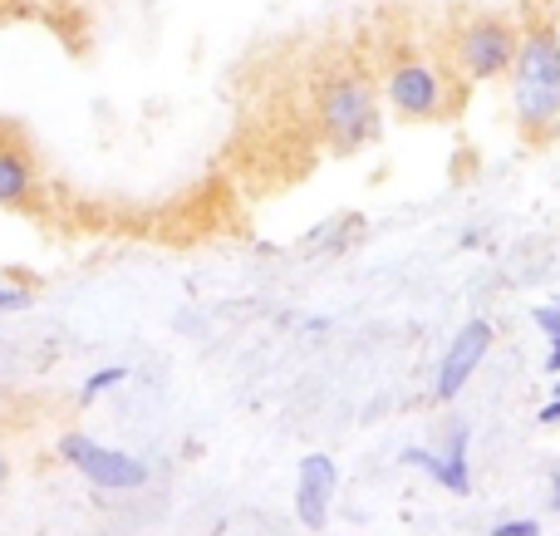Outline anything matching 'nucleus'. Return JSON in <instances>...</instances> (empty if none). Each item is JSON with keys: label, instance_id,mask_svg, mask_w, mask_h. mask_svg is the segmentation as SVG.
<instances>
[{"label": "nucleus", "instance_id": "f257e3e1", "mask_svg": "<svg viewBox=\"0 0 560 536\" xmlns=\"http://www.w3.org/2000/svg\"><path fill=\"white\" fill-rule=\"evenodd\" d=\"M512 118L526 138H546L560 128V20L526 15L516 35V59L506 74Z\"/></svg>", "mask_w": 560, "mask_h": 536}, {"label": "nucleus", "instance_id": "f03ea898", "mask_svg": "<svg viewBox=\"0 0 560 536\" xmlns=\"http://www.w3.org/2000/svg\"><path fill=\"white\" fill-rule=\"evenodd\" d=\"M384 94L364 65H335L315 84V128L335 153H359L384 138Z\"/></svg>", "mask_w": 560, "mask_h": 536}, {"label": "nucleus", "instance_id": "7ed1b4c3", "mask_svg": "<svg viewBox=\"0 0 560 536\" xmlns=\"http://www.w3.org/2000/svg\"><path fill=\"white\" fill-rule=\"evenodd\" d=\"M457 84L463 79L447 69V59H433L428 49H394L378 69V94L384 108L404 124H433L447 118L457 104Z\"/></svg>", "mask_w": 560, "mask_h": 536}, {"label": "nucleus", "instance_id": "20e7f679", "mask_svg": "<svg viewBox=\"0 0 560 536\" xmlns=\"http://www.w3.org/2000/svg\"><path fill=\"white\" fill-rule=\"evenodd\" d=\"M516 35H522V25L506 15H467L447 35L443 59L463 84H497V79L512 74Z\"/></svg>", "mask_w": 560, "mask_h": 536}, {"label": "nucleus", "instance_id": "39448f33", "mask_svg": "<svg viewBox=\"0 0 560 536\" xmlns=\"http://www.w3.org/2000/svg\"><path fill=\"white\" fill-rule=\"evenodd\" d=\"M59 458L89 482V488L108 492V498H128V492L148 488V463L128 448H108V443L89 439V433H65L59 439Z\"/></svg>", "mask_w": 560, "mask_h": 536}, {"label": "nucleus", "instance_id": "423d86ee", "mask_svg": "<svg viewBox=\"0 0 560 536\" xmlns=\"http://www.w3.org/2000/svg\"><path fill=\"white\" fill-rule=\"evenodd\" d=\"M492 321H467L463 330L453 335V345H447V354L438 360V374H433V399L438 404H453L457 394L472 384V374L482 370V360L492 354Z\"/></svg>", "mask_w": 560, "mask_h": 536}, {"label": "nucleus", "instance_id": "0eeeda50", "mask_svg": "<svg viewBox=\"0 0 560 536\" xmlns=\"http://www.w3.org/2000/svg\"><path fill=\"white\" fill-rule=\"evenodd\" d=\"M339 492V468L329 453H305L295 463V517L305 532H325L329 527V508Z\"/></svg>", "mask_w": 560, "mask_h": 536}, {"label": "nucleus", "instance_id": "6e6552de", "mask_svg": "<svg viewBox=\"0 0 560 536\" xmlns=\"http://www.w3.org/2000/svg\"><path fill=\"white\" fill-rule=\"evenodd\" d=\"M39 193V167L35 153L25 148V138L0 128V207L15 212V207H30Z\"/></svg>", "mask_w": 560, "mask_h": 536}, {"label": "nucleus", "instance_id": "1a4fd4ad", "mask_svg": "<svg viewBox=\"0 0 560 536\" xmlns=\"http://www.w3.org/2000/svg\"><path fill=\"white\" fill-rule=\"evenodd\" d=\"M398 463L423 473L428 482H438V488L453 492V498H467V492H472V458H453L447 448H404Z\"/></svg>", "mask_w": 560, "mask_h": 536}, {"label": "nucleus", "instance_id": "9d476101", "mask_svg": "<svg viewBox=\"0 0 560 536\" xmlns=\"http://www.w3.org/2000/svg\"><path fill=\"white\" fill-rule=\"evenodd\" d=\"M118 384H128V364H98V370L84 380L79 399H84V404H98L108 389H118Z\"/></svg>", "mask_w": 560, "mask_h": 536}, {"label": "nucleus", "instance_id": "9b49d317", "mask_svg": "<svg viewBox=\"0 0 560 536\" xmlns=\"http://www.w3.org/2000/svg\"><path fill=\"white\" fill-rule=\"evenodd\" d=\"M35 305V291L20 281H0V311H30Z\"/></svg>", "mask_w": 560, "mask_h": 536}, {"label": "nucleus", "instance_id": "f8f14e48", "mask_svg": "<svg viewBox=\"0 0 560 536\" xmlns=\"http://www.w3.org/2000/svg\"><path fill=\"white\" fill-rule=\"evenodd\" d=\"M487 536H541V522L536 517H512V522H497Z\"/></svg>", "mask_w": 560, "mask_h": 536}, {"label": "nucleus", "instance_id": "ddd939ff", "mask_svg": "<svg viewBox=\"0 0 560 536\" xmlns=\"http://www.w3.org/2000/svg\"><path fill=\"white\" fill-rule=\"evenodd\" d=\"M532 321H536V330H541L546 340H556V335H560V301L556 305H536Z\"/></svg>", "mask_w": 560, "mask_h": 536}, {"label": "nucleus", "instance_id": "4468645a", "mask_svg": "<svg viewBox=\"0 0 560 536\" xmlns=\"http://www.w3.org/2000/svg\"><path fill=\"white\" fill-rule=\"evenodd\" d=\"M536 423H541V429H560V394H556V399H546V404H541Z\"/></svg>", "mask_w": 560, "mask_h": 536}, {"label": "nucleus", "instance_id": "2eb2a0df", "mask_svg": "<svg viewBox=\"0 0 560 536\" xmlns=\"http://www.w3.org/2000/svg\"><path fill=\"white\" fill-rule=\"evenodd\" d=\"M541 370H546V374H560V335L551 340V354H546V364H541Z\"/></svg>", "mask_w": 560, "mask_h": 536}, {"label": "nucleus", "instance_id": "dca6fc26", "mask_svg": "<svg viewBox=\"0 0 560 536\" xmlns=\"http://www.w3.org/2000/svg\"><path fill=\"white\" fill-rule=\"evenodd\" d=\"M546 508H551V512H560V468L551 473V492H546Z\"/></svg>", "mask_w": 560, "mask_h": 536}, {"label": "nucleus", "instance_id": "f3484780", "mask_svg": "<svg viewBox=\"0 0 560 536\" xmlns=\"http://www.w3.org/2000/svg\"><path fill=\"white\" fill-rule=\"evenodd\" d=\"M5 488H10V453L0 448V498H5Z\"/></svg>", "mask_w": 560, "mask_h": 536}]
</instances>
